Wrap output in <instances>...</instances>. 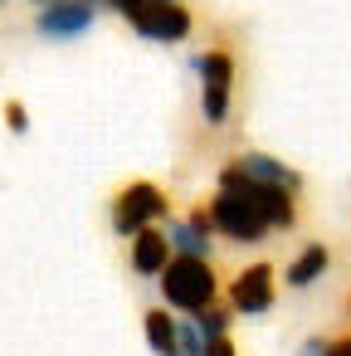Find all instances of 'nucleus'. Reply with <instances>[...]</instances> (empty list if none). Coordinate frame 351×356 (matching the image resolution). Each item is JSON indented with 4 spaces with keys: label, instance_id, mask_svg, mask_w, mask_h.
<instances>
[{
    "label": "nucleus",
    "instance_id": "obj_5",
    "mask_svg": "<svg viewBox=\"0 0 351 356\" xmlns=\"http://www.w3.org/2000/svg\"><path fill=\"white\" fill-rule=\"evenodd\" d=\"M273 293H278L273 264H249V268L234 273V283H229V307L244 312V317H259V312L273 307Z\"/></svg>",
    "mask_w": 351,
    "mask_h": 356
},
{
    "label": "nucleus",
    "instance_id": "obj_13",
    "mask_svg": "<svg viewBox=\"0 0 351 356\" xmlns=\"http://www.w3.org/2000/svg\"><path fill=\"white\" fill-rule=\"evenodd\" d=\"M190 322L200 327V337H205L210 346L229 332V312H225V307H215V302H210V307H200V312H190Z\"/></svg>",
    "mask_w": 351,
    "mask_h": 356
},
{
    "label": "nucleus",
    "instance_id": "obj_15",
    "mask_svg": "<svg viewBox=\"0 0 351 356\" xmlns=\"http://www.w3.org/2000/svg\"><path fill=\"white\" fill-rule=\"evenodd\" d=\"M108 6H113V10H117V15H122V20L132 25V20H137V15H142V10L152 6V0H108Z\"/></svg>",
    "mask_w": 351,
    "mask_h": 356
},
{
    "label": "nucleus",
    "instance_id": "obj_11",
    "mask_svg": "<svg viewBox=\"0 0 351 356\" xmlns=\"http://www.w3.org/2000/svg\"><path fill=\"white\" fill-rule=\"evenodd\" d=\"M327 264H332V254H327V244H307L288 268H283V283L288 288H312L322 273H327Z\"/></svg>",
    "mask_w": 351,
    "mask_h": 356
},
{
    "label": "nucleus",
    "instance_id": "obj_18",
    "mask_svg": "<svg viewBox=\"0 0 351 356\" xmlns=\"http://www.w3.org/2000/svg\"><path fill=\"white\" fill-rule=\"evenodd\" d=\"M297 356H327V341L322 337H312V341H302V351Z\"/></svg>",
    "mask_w": 351,
    "mask_h": 356
},
{
    "label": "nucleus",
    "instance_id": "obj_16",
    "mask_svg": "<svg viewBox=\"0 0 351 356\" xmlns=\"http://www.w3.org/2000/svg\"><path fill=\"white\" fill-rule=\"evenodd\" d=\"M327 356H351V332L336 337V341H327Z\"/></svg>",
    "mask_w": 351,
    "mask_h": 356
},
{
    "label": "nucleus",
    "instance_id": "obj_1",
    "mask_svg": "<svg viewBox=\"0 0 351 356\" xmlns=\"http://www.w3.org/2000/svg\"><path fill=\"white\" fill-rule=\"evenodd\" d=\"M210 220L215 234L234 244H259L268 229H293L297 225V191L288 186H254L239 171H220V186L210 195Z\"/></svg>",
    "mask_w": 351,
    "mask_h": 356
},
{
    "label": "nucleus",
    "instance_id": "obj_12",
    "mask_svg": "<svg viewBox=\"0 0 351 356\" xmlns=\"http://www.w3.org/2000/svg\"><path fill=\"white\" fill-rule=\"evenodd\" d=\"M147 341L156 356H181V322L166 317V307H152L147 312Z\"/></svg>",
    "mask_w": 351,
    "mask_h": 356
},
{
    "label": "nucleus",
    "instance_id": "obj_3",
    "mask_svg": "<svg viewBox=\"0 0 351 356\" xmlns=\"http://www.w3.org/2000/svg\"><path fill=\"white\" fill-rule=\"evenodd\" d=\"M166 210H171V200H166L161 186H152V181H132V186H122V191L113 195V229H117L122 239H132V234L152 229Z\"/></svg>",
    "mask_w": 351,
    "mask_h": 356
},
{
    "label": "nucleus",
    "instance_id": "obj_20",
    "mask_svg": "<svg viewBox=\"0 0 351 356\" xmlns=\"http://www.w3.org/2000/svg\"><path fill=\"white\" fill-rule=\"evenodd\" d=\"M346 317H351V293H346Z\"/></svg>",
    "mask_w": 351,
    "mask_h": 356
},
{
    "label": "nucleus",
    "instance_id": "obj_2",
    "mask_svg": "<svg viewBox=\"0 0 351 356\" xmlns=\"http://www.w3.org/2000/svg\"><path fill=\"white\" fill-rule=\"evenodd\" d=\"M215 293H220V278H215L210 259L176 254V259L166 264V273H161V298H166L171 307H181V312H200V307H210Z\"/></svg>",
    "mask_w": 351,
    "mask_h": 356
},
{
    "label": "nucleus",
    "instance_id": "obj_4",
    "mask_svg": "<svg viewBox=\"0 0 351 356\" xmlns=\"http://www.w3.org/2000/svg\"><path fill=\"white\" fill-rule=\"evenodd\" d=\"M195 74H200V113L210 127H225V113H229V93H234V54L229 49H210L195 59Z\"/></svg>",
    "mask_w": 351,
    "mask_h": 356
},
{
    "label": "nucleus",
    "instance_id": "obj_9",
    "mask_svg": "<svg viewBox=\"0 0 351 356\" xmlns=\"http://www.w3.org/2000/svg\"><path fill=\"white\" fill-rule=\"evenodd\" d=\"M229 171H239V176H244V181H254V186H288V191H297V186H302V176H297L288 161L268 156V152H244V156H234V161H229Z\"/></svg>",
    "mask_w": 351,
    "mask_h": 356
},
{
    "label": "nucleus",
    "instance_id": "obj_19",
    "mask_svg": "<svg viewBox=\"0 0 351 356\" xmlns=\"http://www.w3.org/2000/svg\"><path fill=\"white\" fill-rule=\"evenodd\" d=\"M30 6H40V10H44V6H59V0H30Z\"/></svg>",
    "mask_w": 351,
    "mask_h": 356
},
{
    "label": "nucleus",
    "instance_id": "obj_7",
    "mask_svg": "<svg viewBox=\"0 0 351 356\" xmlns=\"http://www.w3.org/2000/svg\"><path fill=\"white\" fill-rule=\"evenodd\" d=\"M132 30L152 44H181L190 35V10L176 6V0H152V6L132 20Z\"/></svg>",
    "mask_w": 351,
    "mask_h": 356
},
{
    "label": "nucleus",
    "instance_id": "obj_6",
    "mask_svg": "<svg viewBox=\"0 0 351 356\" xmlns=\"http://www.w3.org/2000/svg\"><path fill=\"white\" fill-rule=\"evenodd\" d=\"M93 15H98V6L93 0H59V6H44L40 15H35V30L44 35V40H79V35H88L93 30Z\"/></svg>",
    "mask_w": 351,
    "mask_h": 356
},
{
    "label": "nucleus",
    "instance_id": "obj_14",
    "mask_svg": "<svg viewBox=\"0 0 351 356\" xmlns=\"http://www.w3.org/2000/svg\"><path fill=\"white\" fill-rule=\"evenodd\" d=\"M6 127H10V132H30V113H25V103H20V98H10V103H6Z\"/></svg>",
    "mask_w": 351,
    "mask_h": 356
},
{
    "label": "nucleus",
    "instance_id": "obj_17",
    "mask_svg": "<svg viewBox=\"0 0 351 356\" xmlns=\"http://www.w3.org/2000/svg\"><path fill=\"white\" fill-rule=\"evenodd\" d=\"M205 356H239V351H234V341H229V337H220V341H215Z\"/></svg>",
    "mask_w": 351,
    "mask_h": 356
},
{
    "label": "nucleus",
    "instance_id": "obj_10",
    "mask_svg": "<svg viewBox=\"0 0 351 356\" xmlns=\"http://www.w3.org/2000/svg\"><path fill=\"white\" fill-rule=\"evenodd\" d=\"M166 264H171V239H166V229L152 225V229L132 234V273H142V278H161Z\"/></svg>",
    "mask_w": 351,
    "mask_h": 356
},
{
    "label": "nucleus",
    "instance_id": "obj_8",
    "mask_svg": "<svg viewBox=\"0 0 351 356\" xmlns=\"http://www.w3.org/2000/svg\"><path fill=\"white\" fill-rule=\"evenodd\" d=\"M210 234H215V220H210V205H195L186 220H166V239L176 254H190V259H210Z\"/></svg>",
    "mask_w": 351,
    "mask_h": 356
}]
</instances>
